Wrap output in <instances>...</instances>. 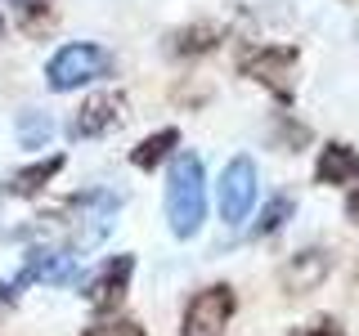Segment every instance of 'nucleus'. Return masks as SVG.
I'll return each instance as SVG.
<instances>
[{
    "label": "nucleus",
    "instance_id": "obj_1",
    "mask_svg": "<svg viewBox=\"0 0 359 336\" xmlns=\"http://www.w3.org/2000/svg\"><path fill=\"white\" fill-rule=\"evenodd\" d=\"M121 211V193L112 188H86V193L59 202L54 211L36 216L32 229H22V238H59L63 251H86V246H99L112 233Z\"/></svg>",
    "mask_w": 359,
    "mask_h": 336
},
{
    "label": "nucleus",
    "instance_id": "obj_2",
    "mask_svg": "<svg viewBox=\"0 0 359 336\" xmlns=\"http://www.w3.org/2000/svg\"><path fill=\"white\" fill-rule=\"evenodd\" d=\"M166 220L175 238H194L207 220V171L198 153H180L166 179Z\"/></svg>",
    "mask_w": 359,
    "mask_h": 336
},
{
    "label": "nucleus",
    "instance_id": "obj_3",
    "mask_svg": "<svg viewBox=\"0 0 359 336\" xmlns=\"http://www.w3.org/2000/svg\"><path fill=\"white\" fill-rule=\"evenodd\" d=\"M112 72V54L95 41H72L45 63V85L54 94H67V90H81L90 85L95 76H108Z\"/></svg>",
    "mask_w": 359,
    "mask_h": 336
},
{
    "label": "nucleus",
    "instance_id": "obj_4",
    "mask_svg": "<svg viewBox=\"0 0 359 336\" xmlns=\"http://www.w3.org/2000/svg\"><path fill=\"white\" fill-rule=\"evenodd\" d=\"M238 72L261 81L274 99L292 104V72H297V50L292 45H247L238 50Z\"/></svg>",
    "mask_w": 359,
    "mask_h": 336
},
{
    "label": "nucleus",
    "instance_id": "obj_5",
    "mask_svg": "<svg viewBox=\"0 0 359 336\" xmlns=\"http://www.w3.org/2000/svg\"><path fill=\"white\" fill-rule=\"evenodd\" d=\"M233 309H238V296L229 283L194 291V300L184 305V336H216L233 318Z\"/></svg>",
    "mask_w": 359,
    "mask_h": 336
},
{
    "label": "nucleus",
    "instance_id": "obj_6",
    "mask_svg": "<svg viewBox=\"0 0 359 336\" xmlns=\"http://www.w3.org/2000/svg\"><path fill=\"white\" fill-rule=\"evenodd\" d=\"M130 274H135V255H108L81 287L86 305L95 314H112L121 300H126V291H130Z\"/></svg>",
    "mask_w": 359,
    "mask_h": 336
},
{
    "label": "nucleus",
    "instance_id": "obj_7",
    "mask_svg": "<svg viewBox=\"0 0 359 336\" xmlns=\"http://www.w3.org/2000/svg\"><path fill=\"white\" fill-rule=\"evenodd\" d=\"M130 117V99L121 94V90H99V94H90L81 108H76L72 117V139H99V134L117 130L121 121Z\"/></svg>",
    "mask_w": 359,
    "mask_h": 336
},
{
    "label": "nucleus",
    "instance_id": "obj_8",
    "mask_svg": "<svg viewBox=\"0 0 359 336\" xmlns=\"http://www.w3.org/2000/svg\"><path fill=\"white\" fill-rule=\"evenodd\" d=\"M76 255L72 251H63V246H32L27 251V260H22L18 269V278L9 287L22 291V287H32V283H50V287H67V283H76Z\"/></svg>",
    "mask_w": 359,
    "mask_h": 336
},
{
    "label": "nucleus",
    "instance_id": "obj_9",
    "mask_svg": "<svg viewBox=\"0 0 359 336\" xmlns=\"http://www.w3.org/2000/svg\"><path fill=\"white\" fill-rule=\"evenodd\" d=\"M252 202H256V162L252 157H233L220 171V220L243 224L252 216Z\"/></svg>",
    "mask_w": 359,
    "mask_h": 336
},
{
    "label": "nucleus",
    "instance_id": "obj_10",
    "mask_svg": "<svg viewBox=\"0 0 359 336\" xmlns=\"http://www.w3.org/2000/svg\"><path fill=\"white\" fill-rule=\"evenodd\" d=\"M328 274H332V251L328 246H306L283 265V291L287 296H310Z\"/></svg>",
    "mask_w": 359,
    "mask_h": 336
},
{
    "label": "nucleus",
    "instance_id": "obj_11",
    "mask_svg": "<svg viewBox=\"0 0 359 336\" xmlns=\"http://www.w3.org/2000/svg\"><path fill=\"white\" fill-rule=\"evenodd\" d=\"M220 41H224L220 22H184V27H175L171 36H166V54H175V59H202V54H211Z\"/></svg>",
    "mask_w": 359,
    "mask_h": 336
},
{
    "label": "nucleus",
    "instance_id": "obj_12",
    "mask_svg": "<svg viewBox=\"0 0 359 336\" xmlns=\"http://www.w3.org/2000/svg\"><path fill=\"white\" fill-rule=\"evenodd\" d=\"M314 179L319 184H355L359 179V148L332 139L319 148V162H314Z\"/></svg>",
    "mask_w": 359,
    "mask_h": 336
},
{
    "label": "nucleus",
    "instance_id": "obj_13",
    "mask_svg": "<svg viewBox=\"0 0 359 336\" xmlns=\"http://www.w3.org/2000/svg\"><path fill=\"white\" fill-rule=\"evenodd\" d=\"M63 166H67V157H63V153H50V157H41V162L22 166V171H9V175H5V193H9V197H36L41 188L63 171Z\"/></svg>",
    "mask_w": 359,
    "mask_h": 336
},
{
    "label": "nucleus",
    "instance_id": "obj_14",
    "mask_svg": "<svg viewBox=\"0 0 359 336\" xmlns=\"http://www.w3.org/2000/svg\"><path fill=\"white\" fill-rule=\"evenodd\" d=\"M175 148H180V130H175V126L153 130L149 139L140 144V148H130V166H140V171H153V166H162Z\"/></svg>",
    "mask_w": 359,
    "mask_h": 336
},
{
    "label": "nucleus",
    "instance_id": "obj_15",
    "mask_svg": "<svg viewBox=\"0 0 359 336\" xmlns=\"http://www.w3.org/2000/svg\"><path fill=\"white\" fill-rule=\"evenodd\" d=\"M18 22L27 36H50L54 27H59V14H54L50 0H22L18 5Z\"/></svg>",
    "mask_w": 359,
    "mask_h": 336
},
{
    "label": "nucleus",
    "instance_id": "obj_16",
    "mask_svg": "<svg viewBox=\"0 0 359 336\" xmlns=\"http://www.w3.org/2000/svg\"><path fill=\"white\" fill-rule=\"evenodd\" d=\"M54 134V121L45 117V112H36V108H27L18 117V139H22V148H45V139Z\"/></svg>",
    "mask_w": 359,
    "mask_h": 336
},
{
    "label": "nucleus",
    "instance_id": "obj_17",
    "mask_svg": "<svg viewBox=\"0 0 359 336\" xmlns=\"http://www.w3.org/2000/svg\"><path fill=\"white\" fill-rule=\"evenodd\" d=\"M292 216V197L287 193H278V197H269V206L261 211V220H256V238H269V233H278L283 229V220Z\"/></svg>",
    "mask_w": 359,
    "mask_h": 336
},
{
    "label": "nucleus",
    "instance_id": "obj_18",
    "mask_svg": "<svg viewBox=\"0 0 359 336\" xmlns=\"http://www.w3.org/2000/svg\"><path fill=\"white\" fill-rule=\"evenodd\" d=\"M86 336H149L135 318H112V323H95V328H86Z\"/></svg>",
    "mask_w": 359,
    "mask_h": 336
},
{
    "label": "nucleus",
    "instance_id": "obj_19",
    "mask_svg": "<svg viewBox=\"0 0 359 336\" xmlns=\"http://www.w3.org/2000/svg\"><path fill=\"white\" fill-rule=\"evenodd\" d=\"M292 336H346V328L337 318H314V323H306V328H297Z\"/></svg>",
    "mask_w": 359,
    "mask_h": 336
},
{
    "label": "nucleus",
    "instance_id": "obj_20",
    "mask_svg": "<svg viewBox=\"0 0 359 336\" xmlns=\"http://www.w3.org/2000/svg\"><path fill=\"white\" fill-rule=\"evenodd\" d=\"M274 134H278V139H292V144H306V139H310V130L297 126V121H287V117L274 121Z\"/></svg>",
    "mask_w": 359,
    "mask_h": 336
},
{
    "label": "nucleus",
    "instance_id": "obj_21",
    "mask_svg": "<svg viewBox=\"0 0 359 336\" xmlns=\"http://www.w3.org/2000/svg\"><path fill=\"white\" fill-rule=\"evenodd\" d=\"M346 216H351V220L359 224V188H355V193H351V197H346Z\"/></svg>",
    "mask_w": 359,
    "mask_h": 336
},
{
    "label": "nucleus",
    "instance_id": "obj_22",
    "mask_svg": "<svg viewBox=\"0 0 359 336\" xmlns=\"http://www.w3.org/2000/svg\"><path fill=\"white\" fill-rule=\"evenodd\" d=\"M14 296H18L14 287H9V283H0V309H5V305H14Z\"/></svg>",
    "mask_w": 359,
    "mask_h": 336
},
{
    "label": "nucleus",
    "instance_id": "obj_23",
    "mask_svg": "<svg viewBox=\"0 0 359 336\" xmlns=\"http://www.w3.org/2000/svg\"><path fill=\"white\" fill-rule=\"evenodd\" d=\"M355 287H359V265H355Z\"/></svg>",
    "mask_w": 359,
    "mask_h": 336
},
{
    "label": "nucleus",
    "instance_id": "obj_24",
    "mask_svg": "<svg viewBox=\"0 0 359 336\" xmlns=\"http://www.w3.org/2000/svg\"><path fill=\"white\" fill-rule=\"evenodd\" d=\"M0 36H5V18H0Z\"/></svg>",
    "mask_w": 359,
    "mask_h": 336
},
{
    "label": "nucleus",
    "instance_id": "obj_25",
    "mask_svg": "<svg viewBox=\"0 0 359 336\" xmlns=\"http://www.w3.org/2000/svg\"><path fill=\"white\" fill-rule=\"evenodd\" d=\"M14 5H22V0H14Z\"/></svg>",
    "mask_w": 359,
    "mask_h": 336
}]
</instances>
